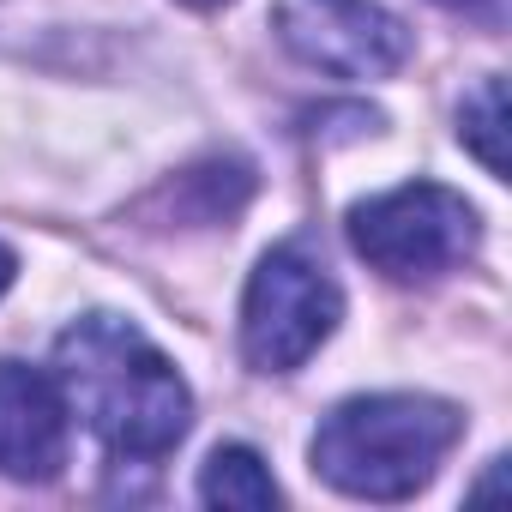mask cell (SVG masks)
Returning a JSON list of instances; mask_svg holds the SVG:
<instances>
[{
    "label": "cell",
    "mask_w": 512,
    "mask_h": 512,
    "mask_svg": "<svg viewBox=\"0 0 512 512\" xmlns=\"http://www.w3.org/2000/svg\"><path fill=\"white\" fill-rule=\"evenodd\" d=\"M55 386L67 410L115 458H163L187 440L193 392L175 362L121 314H85L55 338Z\"/></svg>",
    "instance_id": "cell-1"
},
{
    "label": "cell",
    "mask_w": 512,
    "mask_h": 512,
    "mask_svg": "<svg viewBox=\"0 0 512 512\" xmlns=\"http://www.w3.org/2000/svg\"><path fill=\"white\" fill-rule=\"evenodd\" d=\"M458 434H464L458 404L428 392H374V398L338 404L320 422L308 458H314V476L332 482L338 494L410 500L416 488L434 482Z\"/></svg>",
    "instance_id": "cell-2"
},
{
    "label": "cell",
    "mask_w": 512,
    "mask_h": 512,
    "mask_svg": "<svg viewBox=\"0 0 512 512\" xmlns=\"http://www.w3.org/2000/svg\"><path fill=\"white\" fill-rule=\"evenodd\" d=\"M350 241L380 278L428 284L470 260L482 241V223L464 193H452L440 181H404L350 211Z\"/></svg>",
    "instance_id": "cell-3"
},
{
    "label": "cell",
    "mask_w": 512,
    "mask_h": 512,
    "mask_svg": "<svg viewBox=\"0 0 512 512\" xmlns=\"http://www.w3.org/2000/svg\"><path fill=\"white\" fill-rule=\"evenodd\" d=\"M344 296L332 272L302 247H272L241 296V350L260 374H296L332 332Z\"/></svg>",
    "instance_id": "cell-4"
},
{
    "label": "cell",
    "mask_w": 512,
    "mask_h": 512,
    "mask_svg": "<svg viewBox=\"0 0 512 512\" xmlns=\"http://www.w3.org/2000/svg\"><path fill=\"white\" fill-rule=\"evenodd\" d=\"M278 43L332 79H392L410 55V31L380 0H278Z\"/></svg>",
    "instance_id": "cell-5"
},
{
    "label": "cell",
    "mask_w": 512,
    "mask_h": 512,
    "mask_svg": "<svg viewBox=\"0 0 512 512\" xmlns=\"http://www.w3.org/2000/svg\"><path fill=\"white\" fill-rule=\"evenodd\" d=\"M67 398L55 374L0 362V470L19 482H49L67 464Z\"/></svg>",
    "instance_id": "cell-6"
},
{
    "label": "cell",
    "mask_w": 512,
    "mask_h": 512,
    "mask_svg": "<svg viewBox=\"0 0 512 512\" xmlns=\"http://www.w3.org/2000/svg\"><path fill=\"white\" fill-rule=\"evenodd\" d=\"M199 500L223 506V512H272L278 506V482L266 470V458L253 446H217L199 470Z\"/></svg>",
    "instance_id": "cell-7"
},
{
    "label": "cell",
    "mask_w": 512,
    "mask_h": 512,
    "mask_svg": "<svg viewBox=\"0 0 512 512\" xmlns=\"http://www.w3.org/2000/svg\"><path fill=\"white\" fill-rule=\"evenodd\" d=\"M458 139L488 175H506V79H482L458 103Z\"/></svg>",
    "instance_id": "cell-8"
},
{
    "label": "cell",
    "mask_w": 512,
    "mask_h": 512,
    "mask_svg": "<svg viewBox=\"0 0 512 512\" xmlns=\"http://www.w3.org/2000/svg\"><path fill=\"white\" fill-rule=\"evenodd\" d=\"M446 7L464 13V19H476V25H488V31L506 19V0H446Z\"/></svg>",
    "instance_id": "cell-9"
},
{
    "label": "cell",
    "mask_w": 512,
    "mask_h": 512,
    "mask_svg": "<svg viewBox=\"0 0 512 512\" xmlns=\"http://www.w3.org/2000/svg\"><path fill=\"white\" fill-rule=\"evenodd\" d=\"M13 272H19V260H13V253H7V247H0V296H7V290H13Z\"/></svg>",
    "instance_id": "cell-10"
},
{
    "label": "cell",
    "mask_w": 512,
    "mask_h": 512,
    "mask_svg": "<svg viewBox=\"0 0 512 512\" xmlns=\"http://www.w3.org/2000/svg\"><path fill=\"white\" fill-rule=\"evenodd\" d=\"M187 7H223V0H187Z\"/></svg>",
    "instance_id": "cell-11"
}]
</instances>
